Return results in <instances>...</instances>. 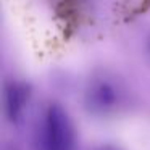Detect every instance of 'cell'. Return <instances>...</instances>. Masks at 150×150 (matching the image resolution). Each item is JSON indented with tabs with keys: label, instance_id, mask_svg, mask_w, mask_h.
I'll use <instances>...</instances> for the list:
<instances>
[{
	"label": "cell",
	"instance_id": "cell-5",
	"mask_svg": "<svg viewBox=\"0 0 150 150\" xmlns=\"http://www.w3.org/2000/svg\"><path fill=\"white\" fill-rule=\"evenodd\" d=\"M2 150H18V147H15V145H5Z\"/></svg>",
	"mask_w": 150,
	"mask_h": 150
},
{
	"label": "cell",
	"instance_id": "cell-4",
	"mask_svg": "<svg viewBox=\"0 0 150 150\" xmlns=\"http://www.w3.org/2000/svg\"><path fill=\"white\" fill-rule=\"evenodd\" d=\"M97 150H121V149H118V147H113V145H102L100 149H97Z\"/></svg>",
	"mask_w": 150,
	"mask_h": 150
},
{
	"label": "cell",
	"instance_id": "cell-1",
	"mask_svg": "<svg viewBox=\"0 0 150 150\" xmlns=\"http://www.w3.org/2000/svg\"><path fill=\"white\" fill-rule=\"evenodd\" d=\"M44 147L45 150H74V129L71 120L58 103L50 105L45 113Z\"/></svg>",
	"mask_w": 150,
	"mask_h": 150
},
{
	"label": "cell",
	"instance_id": "cell-3",
	"mask_svg": "<svg viewBox=\"0 0 150 150\" xmlns=\"http://www.w3.org/2000/svg\"><path fill=\"white\" fill-rule=\"evenodd\" d=\"M31 95V89L23 82H10L5 91V111L11 123H18Z\"/></svg>",
	"mask_w": 150,
	"mask_h": 150
},
{
	"label": "cell",
	"instance_id": "cell-2",
	"mask_svg": "<svg viewBox=\"0 0 150 150\" xmlns=\"http://www.w3.org/2000/svg\"><path fill=\"white\" fill-rule=\"evenodd\" d=\"M86 103L94 113H107L118 103V91L110 82H95L86 94Z\"/></svg>",
	"mask_w": 150,
	"mask_h": 150
}]
</instances>
